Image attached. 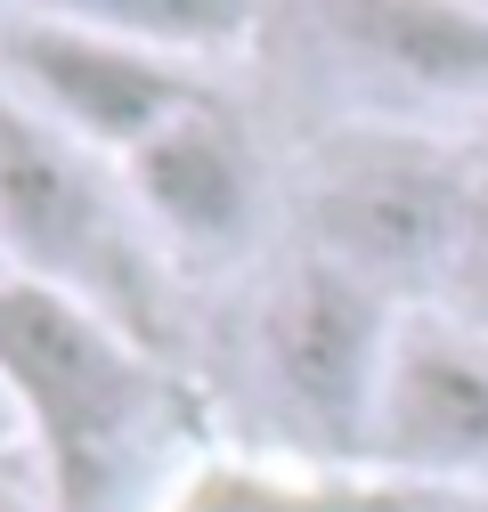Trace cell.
<instances>
[{"label": "cell", "mask_w": 488, "mask_h": 512, "mask_svg": "<svg viewBox=\"0 0 488 512\" xmlns=\"http://www.w3.org/2000/svg\"><path fill=\"white\" fill-rule=\"evenodd\" d=\"M0 382L25 415L49 512H122L171 407L155 350L114 317L33 277H9L0 285Z\"/></svg>", "instance_id": "cell-1"}, {"label": "cell", "mask_w": 488, "mask_h": 512, "mask_svg": "<svg viewBox=\"0 0 488 512\" xmlns=\"http://www.w3.org/2000/svg\"><path fill=\"white\" fill-rule=\"evenodd\" d=\"M0 252L17 277L66 293L155 350L163 309V244L139 220L131 187L106 155L66 139L57 122L0 90Z\"/></svg>", "instance_id": "cell-2"}, {"label": "cell", "mask_w": 488, "mask_h": 512, "mask_svg": "<svg viewBox=\"0 0 488 512\" xmlns=\"http://www.w3.org/2000/svg\"><path fill=\"white\" fill-rule=\"evenodd\" d=\"M480 155H456L440 139L407 131V122H366L334 131L310 171H301V228H310V261L342 269L350 285L399 301H432L448 236L464 220Z\"/></svg>", "instance_id": "cell-3"}, {"label": "cell", "mask_w": 488, "mask_h": 512, "mask_svg": "<svg viewBox=\"0 0 488 512\" xmlns=\"http://www.w3.org/2000/svg\"><path fill=\"white\" fill-rule=\"evenodd\" d=\"M391 301L350 285L342 269L301 252L293 269L269 277L253 309V382L277 415V431L310 464H358L366 472V431L391 374Z\"/></svg>", "instance_id": "cell-4"}, {"label": "cell", "mask_w": 488, "mask_h": 512, "mask_svg": "<svg viewBox=\"0 0 488 512\" xmlns=\"http://www.w3.org/2000/svg\"><path fill=\"white\" fill-rule=\"evenodd\" d=\"M0 82L17 106H33L106 163L147 147L171 114H188L212 90L196 66L122 33L106 9H9L0 17Z\"/></svg>", "instance_id": "cell-5"}, {"label": "cell", "mask_w": 488, "mask_h": 512, "mask_svg": "<svg viewBox=\"0 0 488 512\" xmlns=\"http://www.w3.org/2000/svg\"><path fill=\"white\" fill-rule=\"evenodd\" d=\"M366 472L383 488H480L488 496V350L440 317L391 342V374L366 431Z\"/></svg>", "instance_id": "cell-6"}, {"label": "cell", "mask_w": 488, "mask_h": 512, "mask_svg": "<svg viewBox=\"0 0 488 512\" xmlns=\"http://www.w3.org/2000/svg\"><path fill=\"white\" fill-rule=\"evenodd\" d=\"M114 171L131 187L139 220L155 228V244L179 261H228L261 220V155L212 90L188 114H171L147 147H131Z\"/></svg>", "instance_id": "cell-7"}, {"label": "cell", "mask_w": 488, "mask_h": 512, "mask_svg": "<svg viewBox=\"0 0 488 512\" xmlns=\"http://www.w3.org/2000/svg\"><path fill=\"white\" fill-rule=\"evenodd\" d=\"M342 74L375 82L407 106L488 98V9L456 0H334L310 17Z\"/></svg>", "instance_id": "cell-8"}, {"label": "cell", "mask_w": 488, "mask_h": 512, "mask_svg": "<svg viewBox=\"0 0 488 512\" xmlns=\"http://www.w3.org/2000/svg\"><path fill=\"white\" fill-rule=\"evenodd\" d=\"M383 480H326V472H269V464H204L163 512H375Z\"/></svg>", "instance_id": "cell-9"}, {"label": "cell", "mask_w": 488, "mask_h": 512, "mask_svg": "<svg viewBox=\"0 0 488 512\" xmlns=\"http://www.w3.org/2000/svg\"><path fill=\"white\" fill-rule=\"evenodd\" d=\"M423 317H440V326H456L464 342L488 350V155L472 171L464 220L448 236V261H440V285H432V301H423Z\"/></svg>", "instance_id": "cell-10"}, {"label": "cell", "mask_w": 488, "mask_h": 512, "mask_svg": "<svg viewBox=\"0 0 488 512\" xmlns=\"http://www.w3.org/2000/svg\"><path fill=\"white\" fill-rule=\"evenodd\" d=\"M375 512H488L480 488H383Z\"/></svg>", "instance_id": "cell-11"}, {"label": "cell", "mask_w": 488, "mask_h": 512, "mask_svg": "<svg viewBox=\"0 0 488 512\" xmlns=\"http://www.w3.org/2000/svg\"><path fill=\"white\" fill-rule=\"evenodd\" d=\"M0 512H49V488L25 464H0Z\"/></svg>", "instance_id": "cell-12"}, {"label": "cell", "mask_w": 488, "mask_h": 512, "mask_svg": "<svg viewBox=\"0 0 488 512\" xmlns=\"http://www.w3.org/2000/svg\"><path fill=\"white\" fill-rule=\"evenodd\" d=\"M17 456H33V447H25V415L9 399V382H0V464H17Z\"/></svg>", "instance_id": "cell-13"}, {"label": "cell", "mask_w": 488, "mask_h": 512, "mask_svg": "<svg viewBox=\"0 0 488 512\" xmlns=\"http://www.w3.org/2000/svg\"><path fill=\"white\" fill-rule=\"evenodd\" d=\"M480 155H488V147H480Z\"/></svg>", "instance_id": "cell-14"}]
</instances>
